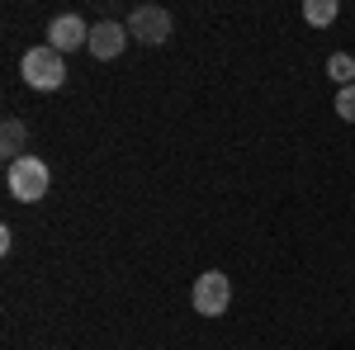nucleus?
<instances>
[{"instance_id": "6", "label": "nucleus", "mask_w": 355, "mask_h": 350, "mask_svg": "<svg viewBox=\"0 0 355 350\" xmlns=\"http://www.w3.org/2000/svg\"><path fill=\"white\" fill-rule=\"evenodd\" d=\"M90 57L95 62H114V57L128 48V24H114V19H100V24L90 28Z\"/></svg>"}, {"instance_id": "7", "label": "nucleus", "mask_w": 355, "mask_h": 350, "mask_svg": "<svg viewBox=\"0 0 355 350\" xmlns=\"http://www.w3.org/2000/svg\"><path fill=\"white\" fill-rule=\"evenodd\" d=\"M24 123H19V119H5V128H0V152H5V161L15 166L19 161V157H24Z\"/></svg>"}, {"instance_id": "3", "label": "nucleus", "mask_w": 355, "mask_h": 350, "mask_svg": "<svg viewBox=\"0 0 355 350\" xmlns=\"http://www.w3.org/2000/svg\"><path fill=\"white\" fill-rule=\"evenodd\" d=\"M190 298H194V313H199V317H223L227 303H232V284H227L223 270H204V274L194 279Z\"/></svg>"}, {"instance_id": "9", "label": "nucleus", "mask_w": 355, "mask_h": 350, "mask_svg": "<svg viewBox=\"0 0 355 350\" xmlns=\"http://www.w3.org/2000/svg\"><path fill=\"white\" fill-rule=\"evenodd\" d=\"M336 15H341V5H336V0H308V5H303V19H308L313 28H327Z\"/></svg>"}, {"instance_id": "2", "label": "nucleus", "mask_w": 355, "mask_h": 350, "mask_svg": "<svg viewBox=\"0 0 355 350\" xmlns=\"http://www.w3.org/2000/svg\"><path fill=\"white\" fill-rule=\"evenodd\" d=\"M5 185H10V194L19 204H38L48 194V185H53V170H48V161H38V157H19V161L5 170Z\"/></svg>"}, {"instance_id": "11", "label": "nucleus", "mask_w": 355, "mask_h": 350, "mask_svg": "<svg viewBox=\"0 0 355 350\" xmlns=\"http://www.w3.org/2000/svg\"><path fill=\"white\" fill-rule=\"evenodd\" d=\"M10 246H15V232H10V227H0V256H10Z\"/></svg>"}, {"instance_id": "8", "label": "nucleus", "mask_w": 355, "mask_h": 350, "mask_svg": "<svg viewBox=\"0 0 355 350\" xmlns=\"http://www.w3.org/2000/svg\"><path fill=\"white\" fill-rule=\"evenodd\" d=\"M327 76L336 90H346V85H355V57L351 53H331L327 57Z\"/></svg>"}, {"instance_id": "4", "label": "nucleus", "mask_w": 355, "mask_h": 350, "mask_svg": "<svg viewBox=\"0 0 355 350\" xmlns=\"http://www.w3.org/2000/svg\"><path fill=\"white\" fill-rule=\"evenodd\" d=\"M171 28H175V19H171V10H166V5H137L133 15H128V38L147 43V48L166 43V38H171Z\"/></svg>"}, {"instance_id": "1", "label": "nucleus", "mask_w": 355, "mask_h": 350, "mask_svg": "<svg viewBox=\"0 0 355 350\" xmlns=\"http://www.w3.org/2000/svg\"><path fill=\"white\" fill-rule=\"evenodd\" d=\"M19 76H24V85H33V90H57V85L67 81V62H62L57 48L38 43V48H28V53L19 57Z\"/></svg>"}, {"instance_id": "5", "label": "nucleus", "mask_w": 355, "mask_h": 350, "mask_svg": "<svg viewBox=\"0 0 355 350\" xmlns=\"http://www.w3.org/2000/svg\"><path fill=\"white\" fill-rule=\"evenodd\" d=\"M85 43H90V24L81 15H57L48 24V48H57V53H76Z\"/></svg>"}, {"instance_id": "10", "label": "nucleus", "mask_w": 355, "mask_h": 350, "mask_svg": "<svg viewBox=\"0 0 355 350\" xmlns=\"http://www.w3.org/2000/svg\"><path fill=\"white\" fill-rule=\"evenodd\" d=\"M336 114H341L346 123H355V85H346V90H336Z\"/></svg>"}]
</instances>
